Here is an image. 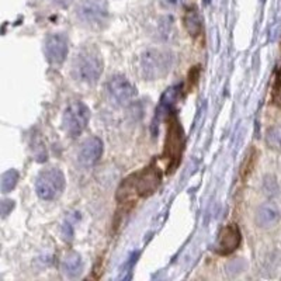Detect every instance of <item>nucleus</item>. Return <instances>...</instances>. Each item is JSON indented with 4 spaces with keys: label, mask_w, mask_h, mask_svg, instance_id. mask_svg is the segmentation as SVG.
Returning <instances> with one entry per match:
<instances>
[{
    "label": "nucleus",
    "mask_w": 281,
    "mask_h": 281,
    "mask_svg": "<svg viewBox=\"0 0 281 281\" xmlns=\"http://www.w3.org/2000/svg\"><path fill=\"white\" fill-rule=\"evenodd\" d=\"M76 16L83 24L90 27H103L109 21V5L106 0H80L76 7Z\"/></svg>",
    "instance_id": "6"
},
{
    "label": "nucleus",
    "mask_w": 281,
    "mask_h": 281,
    "mask_svg": "<svg viewBox=\"0 0 281 281\" xmlns=\"http://www.w3.org/2000/svg\"><path fill=\"white\" fill-rule=\"evenodd\" d=\"M90 120L89 107L82 102H72L65 109L62 124L65 132L72 138L79 137L86 130Z\"/></svg>",
    "instance_id": "7"
},
{
    "label": "nucleus",
    "mask_w": 281,
    "mask_h": 281,
    "mask_svg": "<svg viewBox=\"0 0 281 281\" xmlns=\"http://www.w3.org/2000/svg\"><path fill=\"white\" fill-rule=\"evenodd\" d=\"M184 26L185 30L192 37H199L203 31V20L200 17V13L196 7H192L187 10L184 16Z\"/></svg>",
    "instance_id": "14"
},
{
    "label": "nucleus",
    "mask_w": 281,
    "mask_h": 281,
    "mask_svg": "<svg viewBox=\"0 0 281 281\" xmlns=\"http://www.w3.org/2000/svg\"><path fill=\"white\" fill-rule=\"evenodd\" d=\"M263 192L266 196L275 199L280 196V185L277 183L274 176H266L264 181H263Z\"/></svg>",
    "instance_id": "17"
},
{
    "label": "nucleus",
    "mask_w": 281,
    "mask_h": 281,
    "mask_svg": "<svg viewBox=\"0 0 281 281\" xmlns=\"http://www.w3.org/2000/svg\"><path fill=\"white\" fill-rule=\"evenodd\" d=\"M184 0H160L162 7H165L167 10H176L178 7L183 6Z\"/></svg>",
    "instance_id": "20"
},
{
    "label": "nucleus",
    "mask_w": 281,
    "mask_h": 281,
    "mask_svg": "<svg viewBox=\"0 0 281 281\" xmlns=\"http://www.w3.org/2000/svg\"><path fill=\"white\" fill-rule=\"evenodd\" d=\"M174 63V56L166 49H148L141 55L139 70L146 80H156L165 77Z\"/></svg>",
    "instance_id": "4"
},
{
    "label": "nucleus",
    "mask_w": 281,
    "mask_h": 281,
    "mask_svg": "<svg viewBox=\"0 0 281 281\" xmlns=\"http://www.w3.org/2000/svg\"><path fill=\"white\" fill-rule=\"evenodd\" d=\"M184 149V131L178 121L177 114L170 113L167 118L163 158L167 159V173H173L181 160V153Z\"/></svg>",
    "instance_id": "3"
},
{
    "label": "nucleus",
    "mask_w": 281,
    "mask_h": 281,
    "mask_svg": "<svg viewBox=\"0 0 281 281\" xmlns=\"http://www.w3.org/2000/svg\"><path fill=\"white\" fill-rule=\"evenodd\" d=\"M240 240H242V235H240L239 228L235 224L226 225L225 228L221 229L220 235H218L215 250L220 254H231L238 249Z\"/></svg>",
    "instance_id": "10"
},
{
    "label": "nucleus",
    "mask_w": 281,
    "mask_h": 281,
    "mask_svg": "<svg viewBox=\"0 0 281 281\" xmlns=\"http://www.w3.org/2000/svg\"><path fill=\"white\" fill-rule=\"evenodd\" d=\"M281 213L274 203H264L256 213V224L260 228H271L278 224Z\"/></svg>",
    "instance_id": "12"
},
{
    "label": "nucleus",
    "mask_w": 281,
    "mask_h": 281,
    "mask_svg": "<svg viewBox=\"0 0 281 281\" xmlns=\"http://www.w3.org/2000/svg\"><path fill=\"white\" fill-rule=\"evenodd\" d=\"M273 103L281 109V79H278L273 86Z\"/></svg>",
    "instance_id": "19"
},
{
    "label": "nucleus",
    "mask_w": 281,
    "mask_h": 281,
    "mask_svg": "<svg viewBox=\"0 0 281 281\" xmlns=\"http://www.w3.org/2000/svg\"><path fill=\"white\" fill-rule=\"evenodd\" d=\"M278 72L281 73V61H280V65H278Z\"/></svg>",
    "instance_id": "21"
},
{
    "label": "nucleus",
    "mask_w": 281,
    "mask_h": 281,
    "mask_svg": "<svg viewBox=\"0 0 281 281\" xmlns=\"http://www.w3.org/2000/svg\"><path fill=\"white\" fill-rule=\"evenodd\" d=\"M66 178L58 167H49L42 170L35 180V192L38 197L45 201L58 199L65 190Z\"/></svg>",
    "instance_id": "5"
},
{
    "label": "nucleus",
    "mask_w": 281,
    "mask_h": 281,
    "mask_svg": "<svg viewBox=\"0 0 281 281\" xmlns=\"http://www.w3.org/2000/svg\"><path fill=\"white\" fill-rule=\"evenodd\" d=\"M103 73V59L95 47H83L72 62V76L77 82L95 84Z\"/></svg>",
    "instance_id": "2"
},
{
    "label": "nucleus",
    "mask_w": 281,
    "mask_h": 281,
    "mask_svg": "<svg viewBox=\"0 0 281 281\" xmlns=\"http://www.w3.org/2000/svg\"><path fill=\"white\" fill-rule=\"evenodd\" d=\"M59 2H61V0H59ZM69 2H70V0H63V3H69Z\"/></svg>",
    "instance_id": "22"
},
{
    "label": "nucleus",
    "mask_w": 281,
    "mask_h": 281,
    "mask_svg": "<svg viewBox=\"0 0 281 281\" xmlns=\"http://www.w3.org/2000/svg\"><path fill=\"white\" fill-rule=\"evenodd\" d=\"M266 142L273 151H281V127H273L267 131Z\"/></svg>",
    "instance_id": "16"
},
{
    "label": "nucleus",
    "mask_w": 281,
    "mask_h": 281,
    "mask_svg": "<svg viewBox=\"0 0 281 281\" xmlns=\"http://www.w3.org/2000/svg\"><path fill=\"white\" fill-rule=\"evenodd\" d=\"M103 155V142L97 137L87 138L79 149V162L83 166H93Z\"/></svg>",
    "instance_id": "11"
},
{
    "label": "nucleus",
    "mask_w": 281,
    "mask_h": 281,
    "mask_svg": "<svg viewBox=\"0 0 281 281\" xmlns=\"http://www.w3.org/2000/svg\"><path fill=\"white\" fill-rule=\"evenodd\" d=\"M45 56L49 63L61 65L66 59L69 51V40L63 33H52L47 37L44 45Z\"/></svg>",
    "instance_id": "9"
},
{
    "label": "nucleus",
    "mask_w": 281,
    "mask_h": 281,
    "mask_svg": "<svg viewBox=\"0 0 281 281\" xmlns=\"http://www.w3.org/2000/svg\"><path fill=\"white\" fill-rule=\"evenodd\" d=\"M109 95L118 106H127L137 97V87L123 75H116L107 82Z\"/></svg>",
    "instance_id": "8"
},
{
    "label": "nucleus",
    "mask_w": 281,
    "mask_h": 281,
    "mask_svg": "<svg viewBox=\"0 0 281 281\" xmlns=\"http://www.w3.org/2000/svg\"><path fill=\"white\" fill-rule=\"evenodd\" d=\"M162 181V173L155 165L146 166L145 169L132 174L131 177L124 180L121 187L118 189V200L128 199L130 196L148 197L158 190Z\"/></svg>",
    "instance_id": "1"
},
{
    "label": "nucleus",
    "mask_w": 281,
    "mask_h": 281,
    "mask_svg": "<svg viewBox=\"0 0 281 281\" xmlns=\"http://www.w3.org/2000/svg\"><path fill=\"white\" fill-rule=\"evenodd\" d=\"M83 263L80 256L75 252L66 254V257L62 261V271L69 278H75L82 273Z\"/></svg>",
    "instance_id": "13"
},
{
    "label": "nucleus",
    "mask_w": 281,
    "mask_h": 281,
    "mask_svg": "<svg viewBox=\"0 0 281 281\" xmlns=\"http://www.w3.org/2000/svg\"><path fill=\"white\" fill-rule=\"evenodd\" d=\"M13 208H14L13 200H3L2 204H0V214H2V218H6L7 215L12 213Z\"/></svg>",
    "instance_id": "18"
},
{
    "label": "nucleus",
    "mask_w": 281,
    "mask_h": 281,
    "mask_svg": "<svg viewBox=\"0 0 281 281\" xmlns=\"http://www.w3.org/2000/svg\"><path fill=\"white\" fill-rule=\"evenodd\" d=\"M19 181V171L16 169H10V170L5 171L2 174V180H0V189L2 193H10L13 190L16 184Z\"/></svg>",
    "instance_id": "15"
}]
</instances>
